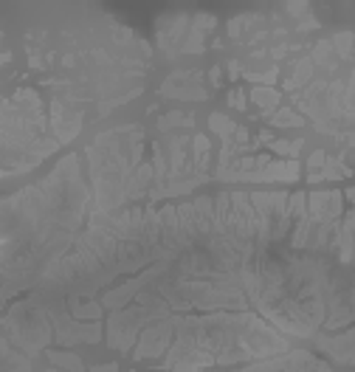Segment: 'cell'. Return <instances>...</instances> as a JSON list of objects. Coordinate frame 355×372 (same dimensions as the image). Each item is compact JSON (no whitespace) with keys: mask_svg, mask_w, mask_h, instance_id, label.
<instances>
[{"mask_svg":"<svg viewBox=\"0 0 355 372\" xmlns=\"http://www.w3.org/2000/svg\"><path fill=\"white\" fill-rule=\"evenodd\" d=\"M212 124H214V130L223 135H229L231 130H234V124L229 122V119H223V116H212Z\"/></svg>","mask_w":355,"mask_h":372,"instance_id":"obj_1","label":"cell"}]
</instances>
